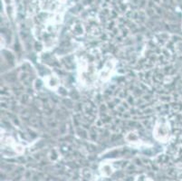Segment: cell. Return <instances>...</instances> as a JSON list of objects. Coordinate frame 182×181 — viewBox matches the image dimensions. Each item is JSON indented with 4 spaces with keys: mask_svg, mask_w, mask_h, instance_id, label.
Segmentation results:
<instances>
[{
    "mask_svg": "<svg viewBox=\"0 0 182 181\" xmlns=\"http://www.w3.org/2000/svg\"><path fill=\"white\" fill-rule=\"evenodd\" d=\"M169 130H171V124H169L168 120L167 119V117H160L157 120L155 129L153 130L155 138L158 140L167 142V140H169V136H171Z\"/></svg>",
    "mask_w": 182,
    "mask_h": 181,
    "instance_id": "6da1fadb",
    "label": "cell"
},
{
    "mask_svg": "<svg viewBox=\"0 0 182 181\" xmlns=\"http://www.w3.org/2000/svg\"><path fill=\"white\" fill-rule=\"evenodd\" d=\"M113 68H114V64H113L112 60H111V59L107 60V62L105 63L102 70L100 72V78L102 80L109 79V77L111 76V72H112Z\"/></svg>",
    "mask_w": 182,
    "mask_h": 181,
    "instance_id": "7a4b0ae2",
    "label": "cell"
},
{
    "mask_svg": "<svg viewBox=\"0 0 182 181\" xmlns=\"http://www.w3.org/2000/svg\"><path fill=\"white\" fill-rule=\"evenodd\" d=\"M139 131L137 130H133V131H130L127 133L126 137H125V140L128 141V142H137L139 140H140V136H139Z\"/></svg>",
    "mask_w": 182,
    "mask_h": 181,
    "instance_id": "3957f363",
    "label": "cell"
},
{
    "mask_svg": "<svg viewBox=\"0 0 182 181\" xmlns=\"http://www.w3.org/2000/svg\"><path fill=\"white\" fill-rule=\"evenodd\" d=\"M46 82H47V85L50 86L51 88H55L59 85L58 78L54 75H52V74L46 76Z\"/></svg>",
    "mask_w": 182,
    "mask_h": 181,
    "instance_id": "277c9868",
    "label": "cell"
},
{
    "mask_svg": "<svg viewBox=\"0 0 182 181\" xmlns=\"http://www.w3.org/2000/svg\"><path fill=\"white\" fill-rule=\"evenodd\" d=\"M75 133L78 135V137L82 140H89V131L84 129L82 127H78V128H75Z\"/></svg>",
    "mask_w": 182,
    "mask_h": 181,
    "instance_id": "5b68a950",
    "label": "cell"
},
{
    "mask_svg": "<svg viewBox=\"0 0 182 181\" xmlns=\"http://www.w3.org/2000/svg\"><path fill=\"white\" fill-rule=\"evenodd\" d=\"M61 103H62L63 106H64L66 109H70V110H74L75 108V102L70 97H66V98H62L61 99Z\"/></svg>",
    "mask_w": 182,
    "mask_h": 181,
    "instance_id": "8992f818",
    "label": "cell"
},
{
    "mask_svg": "<svg viewBox=\"0 0 182 181\" xmlns=\"http://www.w3.org/2000/svg\"><path fill=\"white\" fill-rule=\"evenodd\" d=\"M72 32L76 36H81L83 34L84 32V28L83 26L81 25V24H75L74 27H72Z\"/></svg>",
    "mask_w": 182,
    "mask_h": 181,
    "instance_id": "52a82bcc",
    "label": "cell"
},
{
    "mask_svg": "<svg viewBox=\"0 0 182 181\" xmlns=\"http://www.w3.org/2000/svg\"><path fill=\"white\" fill-rule=\"evenodd\" d=\"M57 92L58 94L61 96L62 98H66V97H69V92L68 90L64 87V86H58L57 88Z\"/></svg>",
    "mask_w": 182,
    "mask_h": 181,
    "instance_id": "ba28073f",
    "label": "cell"
},
{
    "mask_svg": "<svg viewBox=\"0 0 182 181\" xmlns=\"http://www.w3.org/2000/svg\"><path fill=\"white\" fill-rule=\"evenodd\" d=\"M69 97L72 100V101H75V102H79L81 100V94L79 93V92L77 91H71L69 93Z\"/></svg>",
    "mask_w": 182,
    "mask_h": 181,
    "instance_id": "9c48e42d",
    "label": "cell"
},
{
    "mask_svg": "<svg viewBox=\"0 0 182 181\" xmlns=\"http://www.w3.org/2000/svg\"><path fill=\"white\" fill-rule=\"evenodd\" d=\"M19 102L22 105H27L28 104V102H30V95L27 94V93H23L21 96H20V99H19Z\"/></svg>",
    "mask_w": 182,
    "mask_h": 181,
    "instance_id": "30bf717a",
    "label": "cell"
},
{
    "mask_svg": "<svg viewBox=\"0 0 182 181\" xmlns=\"http://www.w3.org/2000/svg\"><path fill=\"white\" fill-rule=\"evenodd\" d=\"M102 172L104 176H107L109 177L110 175L112 174V168L110 165H104L102 167Z\"/></svg>",
    "mask_w": 182,
    "mask_h": 181,
    "instance_id": "8fae6325",
    "label": "cell"
},
{
    "mask_svg": "<svg viewBox=\"0 0 182 181\" xmlns=\"http://www.w3.org/2000/svg\"><path fill=\"white\" fill-rule=\"evenodd\" d=\"M34 90H41L42 87L44 86V82L40 79H35V81L34 82Z\"/></svg>",
    "mask_w": 182,
    "mask_h": 181,
    "instance_id": "7c38bea8",
    "label": "cell"
},
{
    "mask_svg": "<svg viewBox=\"0 0 182 181\" xmlns=\"http://www.w3.org/2000/svg\"><path fill=\"white\" fill-rule=\"evenodd\" d=\"M47 126L51 128V129H56V127L58 126V122H57V120L55 119H49L47 120Z\"/></svg>",
    "mask_w": 182,
    "mask_h": 181,
    "instance_id": "4fadbf2b",
    "label": "cell"
},
{
    "mask_svg": "<svg viewBox=\"0 0 182 181\" xmlns=\"http://www.w3.org/2000/svg\"><path fill=\"white\" fill-rule=\"evenodd\" d=\"M175 53L178 55H182V41L175 44Z\"/></svg>",
    "mask_w": 182,
    "mask_h": 181,
    "instance_id": "5bb4252c",
    "label": "cell"
},
{
    "mask_svg": "<svg viewBox=\"0 0 182 181\" xmlns=\"http://www.w3.org/2000/svg\"><path fill=\"white\" fill-rule=\"evenodd\" d=\"M34 49L38 52V51L43 50L44 45H43V44H42V42H41V41H35V42H34Z\"/></svg>",
    "mask_w": 182,
    "mask_h": 181,
    "instance_id": "9a60e30c",
    "label": "cell"
}]
</instances>
